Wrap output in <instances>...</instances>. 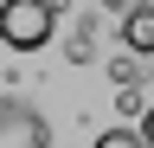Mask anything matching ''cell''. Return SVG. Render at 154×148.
<instances>
[{"label":"cell","instance_id":"1","mask_svg":"<svg viewBox=\"0 0 154 148\" xmlns=\"http://www.w3.org/2000/svg\"><path fill=\"white\" fill-rule=\"evenodd\" d=\"M58 7L51 0H0V45L13 52H45L58 39Z\"/></svg>","mask_w":154,"mask_h":148},{"label":"cell","instance_id":"4","mask_svg":"<svg viewBox=\"0 0 154 148\" xmlns=\"http://www.w3.org/2000/svg\"><path fill=\"white\" fill-rule=\"evenodd\" d=\"M90 32H96V20H77V32L64 39V58H71V65H90V58H96V39H90Z\"/></svg>","mask_w":154,"mask_h":148},{"label":"cell","instance_id":"3","mask_svg":"<svg viewBox=\"0 0 154 148\" xmlns=\"http://www.w3.org/2000/svg\"><path fill=\"white\" fill-rule=\"evenodd\" d=\"M122 45L135 52V58H141V52L154 58V7H128L122 13Z\"/></svg>","mask_w":154,"mask_h":148},{"label":"cell","instance_id":"8","mask_svg":"<svg viewBox=\"0 0 154 148\" xmlns=\"http://www.w3.org/2000/svg\"><path fill=\"white\" fill-rule=\"evenodd\" d=\"M141 135H148V148H154V103L141 109Z\"/></svg>","mask_w":154,"mask_h":148},{"label":"cell","instance_id":"5","mask_svg":"<svg viewBox=\"0 0 154 148\" xmlns=\"http://www.w3.org/2000/svg\"><path fill=\"white\" fill-rule=\"evenodd\" d=\"M96 148H148V135H141V129H128V122H116V129L96 135Z\"/></svg>","mask_w":154,"mask_h":148},{"label":"cell","instance_id":"6","mask_svg":"<svg viewBox=\"0 0 154 148\" xmlns=\"http://www.w3.org/2000/svg\"><path fill=\"white\" fill-rule=\"evenodd\" d=\"M116 109H122V116H141V109H148V97H141V77H135V84H116Z\"/></svg>","mask_w":154,"mask_h":148},{"label":"cell","instance_id":"2","mask_svg":"<svg viewBox=\"0 0 154 148\" xmlns=\"http://www.w3.org/2000/svg\"><path fill=\"white\" fill-rule=\"evenodd\" d=\"M0 148H51V122L26 97H7L0 103Z\"/></svg>","mask_w":154,"mask_h":148},{"label":"cell","instance_id":"7","mask_svg":"<svg viewBox=\"0 0 154 148\" xmlns=\"http://www.w3.org/2000/svg\"><path fill=\"white\" fill-rule=\"evenodd\" d=\"M109 77H116V84H135L141 71H135V58H116V65H109Z\"/></svg>","mask_w":154,"mask_h":148}]
</instances>
